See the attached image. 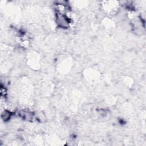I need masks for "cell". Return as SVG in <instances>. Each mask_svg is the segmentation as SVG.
<instances>
[{"label":"cell","mask_w":146,"mask_h":146,"mask_svg":"<svg viewBox=\"0 0 146 146\" xmlns=\"http://www.w3.org/2000/svg\"><path fill=\"white\" fill-rule=\"evenodd\" d=\"M11 113L7 111H3V112L2 113V119H3L5 121V120H7L11 116Z\"/></svg>","instance_id":"7a4b0ae2"},{"label":"cell","mask_w":146,"mask_h":146,"mask_svg":"<svg viewBox=\"0 0 146 146\" xmlns=\"http://www.w3.org/2000/svg\"><path fill=\"white\" fill-rule=\"evenodd\" d=\"M56 22L62 28H67L69 26L70 20L64 15L57 13L56 14Z\"/></svg>","instance_id":"6da1fadb"}]
</instances>
